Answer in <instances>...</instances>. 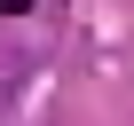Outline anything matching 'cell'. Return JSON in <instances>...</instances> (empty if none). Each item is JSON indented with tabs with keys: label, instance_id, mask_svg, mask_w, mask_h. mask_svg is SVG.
<instances>
[{
	"label": "cell",
	"instance_id": "cell-1",
	"mask_svg": "<svg viewBox=\"0 0 134 126\" xmlns=\"http://www.w3.org/2000/svg\"><path fill=\"white\" fill-rule=\"evenodd\" d=\"M24 8H32V0H0V16H24Z\"/></svg>",
	"mask_w": 134,
	"mask_h": 126
}]
</instances>
